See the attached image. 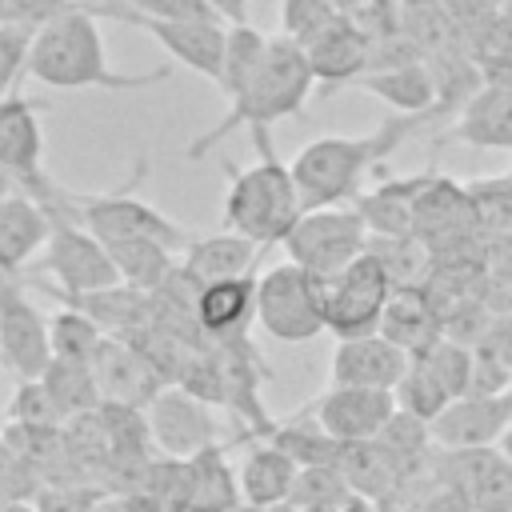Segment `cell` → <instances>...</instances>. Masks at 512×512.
Masks as SVG:
<instances>
[{
	"label": "cell",
	"mask_w": 512,
	"mask_h": 512,
	"mask_svg": "<svg viewBox=\"0 0 512 512\" xmlns=\"http://www.w3.org/2000/svg\"><path fill=\"white\" fill-rule=\"evenodd\" d=\"M44 488V476L24 464L4 440H0V500H36V492Z\"/></svg>",
	"instance_id": "45"
},
{
	"label": "cell",
	"mask_w": 512,
	"mask_h": 512,
	"mask_svg": "<svg viewBox=\"0 0 512 512\" xmlns=\"http://www.w3.org/2000/svg\"><path fill=\"white\" fill-rule=\"evenodd\" d=\"M260 512H300L292 500H284V504H276V508H260Z\"/></svg>",
	"instance_id": "59"
},
{
	"label": "cell",
	"mask_w": 512,
	"mask_h": 512,
	"mask_svg": "<svg viewBox=\"0 0 512 512\" xmlns=\"http://www.w3.org/2000/svg\"><path fill=\"white\" fill-rule=\"evenodd\" d=\"M0 364L16 380H40L44 368L52 364L44 312L28 300L24 276H4V272H0Z\"/></svg>",
	"instance_id": "12"
},
{
	"label": "cell",
	"mask_w": 512,
	"mask_h": 512,
	"mask_svg": "<svg viewBox=\"0 0 512 512\" xmlns=\"http://www.w3.org/2000/svg\"><path fill=\"white\" fill-rule=\"evenodd\" d=\"M52 232V212L24 196L12 192L0 200V272L4 276H24V268L36 260V252H44Z\"/></svg>",
	"instance_id": "22"
},
{
	"label": "cell",
	"mask_w": 512,
	"mask_h": 512,
	"mask_svg": "<svg viewBox=\"0 0 512 512\" xmlns=\"http://www.w3.org/2000/svg\"><path fill=\"white\" fill-rule=\"evenodd\" d=\"M224 24H248V0H208Z\"/></svg>",
	"instance_id": "51"
},
{
	"label": "cell",
	"mask_w": 512,
	"mask_h": 512,
	"mask_svg": "<svg viewBox=\"0 0 512 512\" xmlns=\"http://www.w3.org/2000/svg\"><path fill=\"white\" fill-rule=\"evenodd\" d=\"M92 376H96V388H100L104 404L140 408V412H148V404L168 388L164 376L124 336H104V344L92 356Z\"/></svg>",
	"instance_id": "14"
},
{
	"label": "cell",
	"mask_w": 512,
	"mask_h": 512,
	"mask_svg": "<svg viewBox=\"0 0 512 512\" xmlns=\"http://www.w3.org/2000/svg\"><path fill=\"white\" fill-rule=\"evenodd\" d=\"M468 188V204H472V220L476 228L496 244L512 236V172L508 176H480Z\"/></svg>",
	"instance_id": "37"
},
{
	"label": "cell",
	"mask_w": 512,
	"mask_h": 512,
	"mask_svg": "<svg viewBox=\"0 0 512 512\" xmlns=\"http://www.w3.org/2000/svg\"><path fill=\"white\" fill-rule=\"evenodd\" d=\"M32 284H40V292L52 296L60 308L88 316L104 336H128L148 324V292H140V288L112 284V288H96V292H60L44 280H32Z\"/></svg>",
	"instance_id": "20"
},
{
	"label": "cell",
	"mask_w": 512,
	"mask_h": 512,
	"mask_svg": "<svg viewBox=\"0 0 512 512\" xmlns=\"http://www.w3.org/2000/svg\"><path fill=\"white\" fill-rule=\"evenodd\" d=\"M428 476L460 492L472 512H512V460L500 448H436Z\"/></svg>",
	"instance_id": "10"
},
{
	"label": "cell",
	"mask_w": 512,
	"mask_h": 512,
	"mask_svg": "<svg viewBox=\"0 0 512 512\" xmlns=\"http://www.w3.org/2000/svg\"><path fill=\"white\" fill-rule=\"evenodd\" d=\"M332 4L340 8V16H352V12H360V8L368 4V0H332Z\"/></svg>",
	"instance_id": "53"
},
{
	"label": "cell",
	"mask_w": 512,
	"mask_h": 512,
	"mask_svg": "<svg viewBox=\"0 0 512 512\" xmlns=\"http://www.w3.org/2000/svg\"><path fill=\"white\" fill-rule=\"evenodd\" d=\"M232 512H260V508H252V504H240V508H232Z\"/></svg>",
	"instance_id": "60"
},
{
	"label": "cell",
	"mask_w": 512,
	"mask_h": 512,
	"mask_svg": "<svg viewBox=\"0 0 512 512\" xmlns=\"http://www.w3.org/2000/svg\"><path fill=\"white\" fill-rule=\"evenodd\" d=\"M336 468L344 472L348 488H352L356 496L372 500V504L392 500V496H396V488L404 484V480H400V472H396V464L380 452V444H376V440L344 444V452H340V464H336Z\"/></svg>",
	"instance_id": "32"
},
{
	"label": "cell",
	"mask_w": 512,
	"mask_h": 512,
	"mask_svg": "<svg viewBox=\"0 0 512 512\" xmlns=\"http://www.w3.org/2000/svg\"><path fill=\"white\" fill-rule=\"evenodd\" d=\"M340 24V8L332 0H284L280 8V36L292 40L296 48H312L324 32Z\"/></svg>",
	"instance_id": "40"
},
{
	"label": "cell",
	"mask_w": 512,
	"mask_h": 512,
	"mask_svg": "<svg viewBox=\"0 0 512 512\" xmlns=\"http://www.w3.org/2000/svg\"><path fill=\"white\" fill-rule=\"evenodd\" d=\"M256 272L240 276V280H220V284H204L200 300H196V320L208 344H228V340H244L252 320H256Z\"/></svg>",
	"instance_id": "21"
},
{
	"label": "cell",
	"mask_w": 512,
	"mask_h": 512,
	"mask_svg": "<svg viewBox=\"0 0 512 512\" xmlns=\"http://www.w3.org/2000/svg\"><path fill=\"white\" fill-rule=\"evenodd\" d=\"M264 52H268L264 32H256L252 24H228V44H224V64H220V88L228 100H236L248 88Z\"/></svg>",
	"instance_id": "36"
},
{
	"label": "cell",
	"mask_w": 512,
	"mask_h": 512,
	"mask_svg": "<svg viewBox=\"0 0 512 512\" xmlns=\"http://www.w3.org/2000/svg\"><path fill=\"white\" fill-rule=\"evenodd\" d=\"M380 336L392 340L396 348H404L408 356H420L444 336L440 308L432 304V296L424 288H392L388 308L380 316Z\"/></svg>",
	"instance_id": "27"
},
{
	"label": "cell",
	"mask_w": 512,
	"mask_h": 512,
	"mask_svg": "<svg viewBox=\"0 0 512 512\" xmlns=\"http://www.w3.org/2000/svg\"><path fill=\"white\" fill-rule=\"evenodd\" d=\"M412 360H420V364L444 384V392H448L452 400L468 396V388H472V360H476L472 348H464V344L440 336L428 352H420V356H412Z\"/></svg>",
	"instance_id": "41"
},
{
	"label": "cell",
	"mask_w": 512,
	"mask_h": 512,
	"mask_svg": "<svg viewBox=\"0 0 512 512\" xmlns=\"http://www.w3.org/2000/svg\"><path fill=\"white\" fill-rule=\"evenodd\" d=\"M104 248L120 272V284L140 288V292H156L172 276V268L180 264V256L172 248H164L160 240H116Z\"/></svg>",
	"instance_id": "33"
},
{
	"label": "cell",
	"mask_w": 512,
	"mask_h": 512,
	"mask_svg": "<svg viewBox=\"0 0 512 512\" xmlns=\"http://www.w3.org/2000/svg\"><path fill=\"white\" fill-rule=\"evenodd\" d=\"M368 256L384 268L392 288H424L432 276V252L416 236H368Z\"/></svg>",
	"instance_id": "35"
},
{
	"label": "cell",
	"mask_w": 512,
	"mask_h": 512,
	"mask_svg": "<svg viewBox=\"0 0 512 512\" xmlns=\"http://www.w3.org/2000/svg\"><path fill=\"white\" fill-rule=\"evenodd\" d=\"M396 408L400 412H408V416H416V420H424V424H432L448 404H452V396L444 392V384L420 364V360H412L408 364V372L400 376V384H396Z\"/></svg>",
	"instance_id": "39"
},
{
	"label": "cell",
	"mask_w": 512,
	"mask_h": 512,
	"mask_svg": "<svg viewBox=\"0 0 512 512\" xmlns=\"http://www.w3.org/2000/svg\"><path fill=\"white\" fill-rule=\"evenodd\" d=\"M436 124V116H388L380 120L372 132L364 136H316L312 144H304L288 168H292V180L300 188V200H304V212H316V208H340L344 200L352 204L364 188V176L388 160L416 128H428Z\"/></svg>",
	"instance_id": "1"
},
{
	"label": "cell",
	"mask_w": 512,
	"mask_h": 512,
	"mask_svg": "<svg viewBox=\"0 0 512 512\" xmlns=\"http://www.w3.org/2000/svg\"><path fill=\"white\" fill-rule=\"evenodd\" d=\"M392 280L384 268L364 252L352 260L336 280L324 284V308H328V332L336 340H360L380 332V316L388 308Z\"/></svg>",
	"instance_id": "9"
},
{
	"label": "cell",
	"mask_w": 512,
	"mask_h": 512,
	"mask_svg": "<svg viewBox=\"0 0 512 512\" xmlns=\"http://www.w3.org/2000/svg\"><path fill=\"white\" fill-rule=\"evenodd\" d=\"M64 12H72L68 0H0V24L24 28V32H40Z\"/></svg>",
	"instance_id": "46"
},
{
	"label": "cell",
	"mask_w": 512,
	"mask_h": 512,
	"mask_svg": "<svg viewBox=\"0 0 512 512\" xmlns=\"http://www.w3.org/2000/svg\"><path fill=\"white\" fill-rule=\"evenodd\" d=\"M260 252L252 240L236 236V232H212V236H192L188 248L180 252V268L204 288V284H220V280H240L248 272H256Z\"/></svg>",
	"instance_id": "26"
},
{
	"label": "cell",
	"mask_w": 512,
	"mask_h": 512,
	"mask_svg": "<svg viewBox=\"0 0 512 512\" xmlns=\"http://www.w3.org/2000/svg\"><path fill=\"white\" fill-rule=\"evenodd\" d=\"M212 412L216 408L200 404L184 388H164L148 404L144 416H148V432H152V444L160 448V456L192 460L196 452L220 444V420Z\"/></svg>",
	"instance_id": "13"
},
{
	"label": "cell",
	"mask_w": 512,
	"mask_h": 512,
	"mask_svg": "<svg viewBox=\"0 0 512 512\" xmlns=\"http://www.w3.org/2000/svg\"><path fill=\"white\" fill-rule=\"evenodd\" d=\"M96 512H128V508H124V504H120V500H116V496H112V500H104V504H100V508H96Z\"/></svg>",
	"instance_id": "58"
},
{
	"label": "cell",
	"mask_w": 512,
	"mask_h": 512,
	"mask_svg": "<svg viewBox=\"0 0 512 512\" xmlns=\"http://www.w3.org/2000/svg\"><path fill=\"white\" fill-rule=\"evenodd\" d=\"M260 160L252 168L228 164V196H224V224L228 232L252 240L256 248L284 244V236L300 224L304 200L292 180V168L276 160L268 148V132H252Z\"/></svg>",
	"instance_id": "4"
},
{
	"label": "cell",
	"mask_w": 512,
	"mask_h": 512,
	"mask_svg": "<svg viewBox=\"0 0 512 512\" xmlns=\"http://www.w3.org/2000/svg\"><path fill=\"white\" fill-rule=\"evenodd\" d=\"M28 44L32 32L0 24V100L12 96V84L20 80V72H28Z\"/></svg>",
	"instance_id": "47"
},
{
	"label": "cell",
	"mask_w": 512,
	"mask_h": 512,
	"mask_svg": "<svg viewBox=\"0 0 512 512\" xmlns=\"http://www.w3.org/2000/svg\"><path fill=\"white\" fill-rule=\"evenodd\" d=\"M476 352L488 356V360H496V364H504V368H512V312H500L492 320V328L484 332V340L476 344Z\"/></svg>",
	"instance_id": "49"
},
{
	"label": "cell",
	"mask_w": 512,
	"mask_h": 512,
	"mask_svg": "<svg viewBox=\"0 0 512 512\" xmlns=\"http://www.w3.org/2000/svg\"><path fill=\"white\" fill-rule=\"evenodd\" d=\"M440 140H456L484 152H512V88L508 84H480L464 108L452 116Z\"/></svg>",
	"instance_id": "18"
},
{
	"label": "cell",
	"mask_w": 512,
	"mask_h": 512,
	"mask_svg": "<svg viewBox=\"0 0 512 512\" xmlns=\"http://www.w3.org/2000/svg\"><path fill=\"white\" fill-rule=\"evenodd\" d=\"M412 512H472V504H468L460 492L440 488V484L432 480V492H428V496H420V500L412 504Z\"/></svg>",
	"instance_id": "50"
},
{
	"label": "cell",
	"mask_w": 512,
	"mask_h": 512,
	"mask_svg": "<svg viewBox=\"0 0 512 512\" xmlns=\"http://www.w3.org/2000/svg\"><path fill=\"white\" fill-rule=\"evenodd\" d=\"M436 448H492L512 428V392L500 396H460L432 424Z\"/></svg>",
	"instance_id": "17"
},
{
	"label": "cell",
	"mask_w": 512,
	"mask_h": 512,
	"mask_svg": "<svg viewBox=\"0 0 512 512\" xmlns=\"http://www.w3.org/2000/svg\"><path fill=\"white\" fill-rule=\"evenodd\" d=\"M192 468V504L188 512H232L244 504L240 496V472H232L224 444H212L188 460Z\"/></svg>",
	"instance_id": "30"
},
{
	"label": "cell",
	"mask_w": 512,
	"mask_h": 512,
	"mask_svg": "<svg viewBox=\"0 0 512 512\" xmlns=\"http://www.w3.org/2000/svg\"><path fill=\"white\" fill-rule=\"evenodd\" d=\"M12 192H20V188H16V180H12V176L0 168V200H4V196H12Z\"/></svg>",
	"instance_id": "55"
},
{
	"label": "cell",
	"mask_w": 512,
	"mask_h": 512,
	"mask_svg": "<svg viewBox=\"0 0 512 512\" xmlns=\"http://www.w3.org/2000/svg\"><path fill=\"white\" fill-rule=\"evenodd\" d=\"M48 108L44 100H28L20 92L0 100V168L16 180V188L40 204L56 196V180L44 172V136L36 112Z\"/></svg>",
	"instance_id": "11"
},
{
	"label": "cell",
	"mask_w": 512,
	"mask_h": 512,
	"mask_svg": "<svg viewBox=\"0 0 512 512\" xmlns=\"http://www.w3.org/2000/svg\"><path fill=\"white\" fill-rule=\"evenodd\" d=\"M176 64L192 68L196 76H208L220 84V64H224V44H228V24H156V20H136Z\"/></svg>",
	"instance_id": "25"
},
{
	"label": "cell",
	"mask_w": 512,
	"mask_h": 512,
	"mask_svg": "<svg viewBox=\"0 0 512 512\" xmlns=\"http://www.w3.org/2000/svg\"><path fill=\"white\" fill-rule=\"evenodd\" d=\"M48 344H52V356H60V360L92 364L96 348L104 344V332L88 316H80L72 308H56L48 316Z\"/></svg>",
	"instance_id": "38"
},
{
	"label": "cell",
	"mask_w": 512,
	"mask_h": 512,
	"mask_svg": "<svg viewBox=\"0 0 512 512\" xmlns=\"http://www.w3.org/2000/svg\"><path fill=\"white\" fill-rule=\"evenodd\" d=\"M296 472L300 468L276 444L260 440L244 456V464H240V496H244V504H252V508H276V504H284L292 496Z\"/></svg>",
	"instance_id": "29"
},
{
	"label": "cell",
	"mask_w": 512,
	"mask_h": 512,
	"mask_svg": "<svg viewBox=\"0 0 512 512\" xmlns=\"http://www.w3.org/2000/svg\"><path fill=\"white\" fill-rule=\"evenodd\" d=\"M352 88H364V92L380 96L396 116H436V120L448 116V108L440 104L436 76H432L428 60H412V64L364 72Z\"/></svg>",
	"instance_id": "24"
},
{
	"label": "cell",
	"mask_w": 512,
	"mask_h": 512,
	"mask_svg": "<svg viewBox=\"0 0 512 512\" xmlns=\"http://www.w3.org/2000/svg\"><path fill=\"white\" fill-rule=\"evenodd\" d=\"M8 420H16V424H36V428H60V424H64L60 408L52 404V396L44 392L40 380H20V384H16V392H12V400H8Z\"/></svg>",
	"instance_id": "43"
},
{
	"label": "cell",
	"mask_w": 512,
	"mask_h": 512,
	"mask_svg": "<svg viewBox=\"0 0 512 512\" xmlns=\"http://www.w3.org/2000/svg\"><path fill=\"white\" fill-rule=\"evenodd\" d=\"M468 232H480L476 220H472L468 188L456 184L452 176L432 172L428 184L416 196V208H412V236L424 240L428 248H440V244H448L456 236H468Z\"/></svg>",
	"instance_id": "19"
},
{
	"label": "cell",
	"mask_w": 512,
	"mask_h": 512,
	"mask_svg": "<svg viewBox=\"0 0 512 512\" xmlns=\"http://www.w3.org/2000/svg\"><path fill=\"white\" fill-rule=\"evenodd\" d=\"M256 324L280 344H304L328 332L324 280L284 260L256 280Z\"/></svg>",
	"instance_id": "6"
},
{
	"label": "cell",
	"mask_w": 512,
	"mask_h": 512,
	"mask_svg": "<svg viewBox=\"0 0 512 512\" xmlns=\"http://www.w3.org/2000/svg\"><path fill=\"white\" fill-rule=\"evenodd\" d=\"M348 496H352V488H348L344 472L336 464H324V468H300L288 500L296 508H328V504H344Z\"/></svg>",
	"instance_id": "42"
},
{
	"label": "cell",
	"mask_w": 512,
	"mask_h": 512,
	"mask_svg": "<svg viewBox=\"0 0 512 512\" xmlns=\"http://www.w3.org/2000/svg\"><path fill=\"white\" fill-rule=\"evenodd\" d=\"M352 500V496H348ZM348 500L344 504H328V508H300V512H348Z\"/></svg>",
	"instance_id": "57"
},
{
	"label": "cell",
	"mask_w": 512,
	"mask_h": 512,
	"mask_svg": "<svg viewBox=\"0 0 512 512\" xmlns=\"http://www.w3.org/2000/svg\"><path fill=\"white\" fill-rule=\"evenodd\" d=\"M28 76L72 92V88H112V92H132V88H148L168 80V68L156 72H116L108 64L96 16L72 8L64 16H56L52 24H44L40 32H32L28 44Z\"/></svg>",
	"instance_id": "2"
},
{
	"label": "cell",
	"mask_w": 512,
	"mask_h": 512,
	"mask_svg": "<svg viewBox=\"0 0 512 512\" xmlns=\"http://www.w3.org/2000/svg\"><path fill=\"white\" fill-rule=\"evenodd\" d=\"M104 500H108L104 484L72 480V484H44L32 504L36 512H96Z\"/></svg>",
	"instance_id": "44"
},
{
	"label": "cell",
	"mask_w": 512,
	"mask_h": 512,
	"mask_svg": "<svg viewBox=\"0 0 512 512\" xmlns=\"http://www.w3.org/2000/svg\"><path fill=\"white\" fill-rule=\"evenodd\" d=\"M44 392L52 396V404L60 408L64 420L72 416H88L96 412L104 400H100V388H96V376H92V364H80V360H60L52 356V364L44 368L40 376Z\"/></svg>",
	"instance_id": "34"
},
{
	"label": "cell",
	"mask_w": 512,
	"mask_h": 512,
	"mask_svg": "<svg viewBox=\"0 0 512 512\" xmlns=\"http://www.w3.org/2000/svg\"><path fill=\"white\" fill-rule=\"evenodd\" d=\"M308 412L340 444H364V440H376L380 428L392 420L396 396L380 388H328L324 396L312 400Z\"/></svg>",
	"instance_id": "16"
},
{
	"label": "cell",
	"mask_w": 512,
	"mask_h": 512,
	"mask_svg": "<svg viewBox=\"0 0 512 512\" xmlns=\"http://www.w3.org/2000/svg\"><path fill=\"white\" fill-rule=\"evenodd\" d=\"M148 172L144 156L136 164V172L128 176L124 188H112V192H68L60 188L52 196V204H44L48 212H60V216H72L76 224H84L100 244H116V240H160L164 248H172L176 256L188 248V232L168 220L160 208H152L144 196H136V184L140 176Z\"/></svg>",
	"instance_id": "5"
},
{
	"label": "cell",
	"mask_w": 512,
	"mask_h": 512,
	"mask_svg": "<svg viewBox=\"0 0 512 512\" xmlns=\"http://www.w3.org/2000/svg\"><path fill=\"white\" fill-rule=\"evenodd\" d=\"M428 176H432V168L412 172V176H392V180L376 184L372 192H360L352 200V208L368 224V236H412V208H416V196L428 184Z\"/></svg>",
	"instance_id": "28"
},
{
	"label": "cell",
	"mask_w": 512,
	"mask_h": 512,
	"mask_svg": "<svg viewBox=\"0 0 512 512\" xmlns=\"http://www.w3.org/2000/svg\"><path fill=\"white\" fill-rule=\"evenodd\" d=\"M268 444H276L296 468H324V464H340L344 444L336 436H328L312 412H296L288 420H276V428L268 432Z\"/></svg>",
	"instance_id": "31"
},
{
	"label": "cell",
	"mask_w": 512,
	"mask_h": 512,
	"mask_svg": "<svg viewBox=\"0 0 512 512\" xmlns=\"http://www.w3.org/2000/svg\"><path fill=\"white\" fill-rule=\"evenodd\" d=\"M28 280H44L60 292H96L120 284V272L108 256V248L72 216L52 212V232L44 244V256H36V268Z\"/></svg>",
	"instance_id": "8"
},
{
	"label": "cell",
	"mask_w": 512,
	"mask_h": 512,
	"mask_svg": "<svg viewBox=\"0 0 512 512\" xmlns=\"http://www.w3.org/2000/svg\"><path fill=\"white\" fill-rule=\"evenodd\" d=\"M304 52H308V64L316 72L320 96H328L332 88H352L364 72H372V40L348 16H340V24L332 32H324Z\"/></svg>",
	"instance_id": "23"
},
{
	"label": "cell",
	"mask_w": 512,
	"mask_h": 512,
	"mask_svg": "<svg viewBox=\"0 0 512 512\" xmlns=\"http://www.w3.org/2000/svg\"><path fill=\"white\" fill-rule=\"evenodd\" d=\"M412 356L396 348L392 340L360 336V340H336L332 360H328V388H380L396 392L400 376L408 372Z\"/></svg>",
	"instance_id": "15"
},
{
	"label": "cell",
	"mask_w": 512,
	"mask_h": 512,
	"mask_svg": "<svg viewBox=\"0 0 512 512\" xmlns=\"http://www.w3.org/2000/svg\"><path fill=\"white\" fill-rule=\"evenodd\" d=\"M0 512H36V504L32 500H8Z\"/></svg>",
	"instance_id": "54"
},
{
	"label": "cell",
	"mask_w": 512,
	"mask_h": 512,
	"mask_svg": "<svg viewBox=\"0 0 512 512\" xmlns=\"http://www.w3.org/2000/svg\"><path fill=\"white\" fill-rule=\"evenodd\" d=\"M284 252L292 264H300L304 272L328 284L368 252V224L352 204L316 208V212H304L300 224L284 236Z\"/></svg>",
	"instance_id": "7"
},
{
	"label": "cell",
	"mask_w": 512,
	"mask_h": 512,
	"mask_svg": "<svg viewBox=\"0 0 512 512\" xmlns=\"http://www.w3.org/2000/svg\"><path fill=\"white\" fill-rule=\"evenodd\" d=\"M72 8H80V12H88V16H112V8H116V0H68Z\"/></svg>",
	"instance_id": "52"
},
{
	"label": "cell",
	"mask_w": 512,
	"mask_h": 512,
	"mask_svg": "<svg viewBox=\"0 0 512 512\" xmlns=\"http://www.w3.org/2000/svg\"><path fill=\"white\" fill-rule=\"evenodd\" d=\"M0 508H4V500H0Z\"/></svg>",
	"instance_id": "61"
},
{
	"label": "cell",
	"mask_w": 512,
	"mask_h": 512,
	"mask_svg": "<svg viewBox=\"0 0 512 512\" xmlns=\"http://www.w3.org/2000/svg\"><path fill=\"white\" fill-rule=\"evenodd\" d=\"M496 448L504 452V460H512V428H508V432L500 436V444H496Z\"/></svg>",
	"instance_id": "56"
},
{
	"label": "cell",
	"mask_w": 512,
	"mask_h": 512,
	"mask_svg": "<svg viewBox=\"0 0 512 512\" xmlns=\"http://www.w3.org/2000/svg\"><path fill=\"white\" fill-rule=\"evenodd\" d=\"M312 88H316V72L308 64V52L296 48L292 40H284V36H268V52H264L256 76L248 80V88L236 100H228V112L220 116V124L200 132L188 144V160H200L220 140H228L236 128L268 132V124L300 116Z\"/></svg>",
	"instance_id": "3"
},
{
	"label": "cell",
	"mask_w": 512,
	"mask_h": 512,
	"mask_svg": "<svg viewBox=\"0 0 512 512\" xmlns=\"http://www.w3.org/2000/svg\"><path fill=\"white\" fill-rule=\"evenodd\" d=\"M500 4H504V0H440V8L452 16V24H456L460 32H472V28H480L484 20H492V16L500 12Z\"/></svg>",
	"instance_id": "48"
}]
</instances>
